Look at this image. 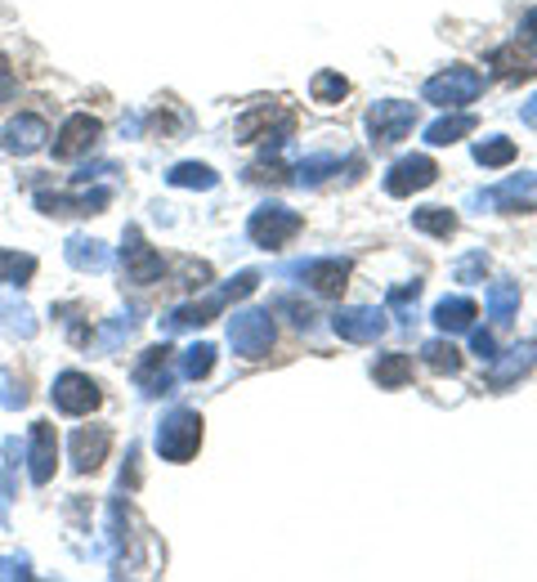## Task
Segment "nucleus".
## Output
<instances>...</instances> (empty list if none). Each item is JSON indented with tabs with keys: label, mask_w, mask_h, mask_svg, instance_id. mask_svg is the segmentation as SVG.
Returning a JSON list of instances; mask_svg holds the SVG:
<instances>
[{
	"label": "nucleus",
	"mask_w": 537,
	"mask_h": 582,
	"mask_svg": "<svg viewBox=\"0 0 537 582\" xmlns=\"http://www.w3.org/2000/svg\"><path fill=\"white\" fill-rule=\"evenodd\" d=\"M475 318H480V305L465 301V296H452V301H439L435 305V322L444 327V332H465Z\"/></svg>",
	"instance_id": "4be33fe9"
},
{
	"label": "nucleus",
	"mask_w": 537,
	"mask_h": 582,
	"mask_svg": "<svg viewBox=\"0 0 537 582\" xmlns=\"http://www.w3.org/2000/svg\"><path fill=\"white\" fill-rule=\"evenodd\" d=\"M0 314H5V327H10L14 337H23V341H31V337H36V314H31L23 301L0 296Z\"/></svg>",
	"instance_id": "c85d7f7f"
},
{
	"label": "nucleus",
	"mask_w": 537,
	"mask_h": 582,
	"mask_svg": "<svg viewBox=\"0 0 537 582\" xmlns=\"http://www.w3.org/2000/svg\"><path fill=\"white\" fill-rule=\"evenodd\" d=\"M524 122H533V126H537V99H533V103L524 107Z\"/></svg>",
	"instance_id": "a18cd8bd"
},
{
	"label": "nucleus",
	"mask_w": 537,
	"mask_h": 582,
	"mask_svg": "<svg viewBox=\"0 0 537 582\" xmlns=\"http://www.w3.org/2000/svg\"><path fill=\"white\" fill-rule=\"evenodd\" d=\"M475 162L488 166V170L511 166L515 162V143L511 139H484V143H475Z\"/></svg>",
	"instance_id": "2f4dec72"
},
{
	"label": "nucleus",
	"mask_w": 537,
	"mask_h": 582,
	"mask_svg": "<svg viewBox=\"0 0 537 582\" xmlns=\"http://www.w3.org/2000/svg\"><path fill=\"white\" fill-rule=\"evenodd\" d=\"M63 256H67V265L77 269V274H103L107 269V246L99 242V238H67V246H63Z\"/></svg>",
	"instance_id": "412c9836"
},
{
	"label": "nucleus",
	"mask_w": 537,
	"mask_h": 582,
	"mask_svg": "<svg viewBox=\"0 0 537 582\" xmlns=\"http://www.w3.org/2000/svg\"><path fill=\"white\" fill-rule=\"evenodd\" d=\"M135 322H139L135 314H117V318H113V322H107L103 332H99V341H94V345H99L103 354H107V350H117V345H122V341L135 332Z\"/></svg>",
	"instance_id": "c9c22d12"
},
{
	"label": "nucleus",
	"mask_w": 537,
	"mask_h": 582,
	"mask_svg": "<svg viewBox=\"0 0 537 582\" xmlns=\"http://www.w3.org/2000/svg\"><path fill=\"white\" fill-rule=\"evenodd\" d=\"M0 404H5V408H23L27 404V390H23V381H14V372H0Z\"/></svg>",
	"instance_id": "58836bf2"
},
{
	"label": "nucleus",
	"mask_w": 537,
	"mask_h": 582,
	"mask_svg": "<svg viewBox=\"0 0 537 582\" xmlns=\"http://www.w3.org/2000/svg\"><path fill=\"white\" fill-rule=\"evenodd\" d=\"M197 448H202V417L197 413L175 408L170 417H162V426H157V453L166 461H189V457H197Z\"/></svg>",
	"instance_id": "7ed1b4c3"
},
{
	"label": "nucleus",
	"mask_w": 537,
	"mask_h": 582,
	"mask_svg": "<svg viewBox=\"0 0 537 582\" xmlns=\"http://www.w3.org/2000/svg\"><path fill=\"white\" fill-rule=\"evenodd\" d=\"M515 309H520V287L515 282H493L488 287V318L497 327H507L515 318Z\"/></svg>",
	"instance_id": "b1692460"
},
{
	"label": "nucleus",
	"mask_w": 537,
	"mask_h": 582,
	"mask_svg": "<svg viewBox=\"0 0 537 582\" xmlns=\"http://www.w3.org/2000/svg\"><path fill=\"white\" fill-rule=\"evenodd\" d=\"M520 31H524V41H528V50H537V10H528V14H524Z\"/></svg>",
	"instance_id": "c03bdc74"
},
{
	"label": "nucleus",
	"mask_w": 537,
	"mask_h": 582,
	"mask_svg": "<svg viewBox=\"0 0 537 582\" xmlns=\"http://www.w3.org/2000/svg\"><path fill=\"white\" fill-rule=\"evenodd\" d=\"M421 358L430 363V368H435V372H461V350L452 345V341H425L421 345Z\"/></svg>",
	"instance_id": "c756f323"
},
{
	"label": "nucleus",
	"mask_w": 537,
	"mask_h": 582,
	"mask_svg": "<svg viewBox=\"0 0 537 582\" xmlns=\"http://www.w3.org/2000/svg\"><path fill=\"white\" fill-rule=\"evenodd\" d=\"M336 337L341 341H354V345H372L385 337V309H368V305H354V309H341L332 318Z\"/></svg>",
	"instance_id": "dca6fc26"
},
{
	"label": "nucleus",
	"mask_w": 537,
	"mask_h": 582,
	"mask_svg": "<svg viewBox=\"0 0 537 582\" xmlns=\"http://www.w3.org/2000/svg\"><path fill=\"white\" fill-rule=\"evenodd\" d=\"M256 282H260V274L256 269H246V274H238L233 282H225L220 291H210L206 301H193V305H179V309H170L166 318H162V332H189V327H206L210 318H220L233 301H242V296H251L256 291Z\"/></svg>",
	"instance_id": "f257e3e1"
},
{
	"label": "nucleus",
	"mask_w": 537,
	"mask_h": 582,
	"mask_svg": "<svg viewBox=\"0 0 537 582\" xmlns=\"http://www.w3.org/2000/svg\"><path fill=\"white\" fill-rule=\"evenodd\" d=\"M46 139H50L46 117H36V113H18L5 130H0V153H10V157H31L36 149H46Z\"/></svg>",
	"instance_id": "ddd939ff"
},
{
	"label": "nucleus",
	"mask_w": 537,
	"mask_h": 582,
	"mask_svg": "<svg viewBox=\"0 0 537 582\" xmlns=\"http://www.w3.org/2000/svg\"><path fill=\"white\" fill-rule=\"evenodd\" d=\"M471 345H475V354H480V358H493V354H497V337H493V332H475V337H471Z\"/></svg>",
	"instance_id": "37998d69"
},
{
	"label": "nucleus",
	"mask_w": 537,
	"mask_h": 582,
	"mask_svg": "<svg viewBox=\"0 0 537 582\" xmlns=\"http://www.w3.org/2000/svg\"><path fill=\"white\" fill-rule=\"evenodd\" d=\"M122 265H126V282H157L166 274V261L157 256V251L143 242V233L130 225L126 229V242H122Z\"/></svg>",
	"instance_id": "f8f14e48"
},
{
	"label": "nucleus",
	"mask_w": 537,
	"mask_h": 582,
	"mask_svg": "<svg viewBox=\"0 0 537 582\" xmlns=\"http://www.w3.org/2000/svg\"><path fill=\"white\" fill-rule=\"evenodd\" d=\"M99 135H103L99 117H90V113H72V117L59 126V139H54V157H59V162H72V157L90 153L94 143H99Z\"/></svg>",
	"instance_id": "2eb2a0df"
},
{
	"label": "nucleus",
	"mask_w": 537,
	"mask_h": 582,
	"mask_svg": "<svg viewBox=\"0 0 537 582\" xmlns=\"http://www.w3.org/2000/svg\"><path fill=\"white\" fill-rule=\"evenodd\" d=\"M113 202V189H81V193H36V206L46 215H99Z\"/></svg>",
	"instance_id": "f3484780"
},
{
	"label": "nucleus",
	"mask_w": 537,
	"mask_h": 582,
	"mask_svg": "<svg viewBox=\"0 0 537 582\" xmlns=\"http://www.w3.org/2000/svg\"><path fill=\"white\" fill-rule=\"evenodd\" d=\"M417 296H421V282H404V287H394V291H389V309L399 314V322H412Z\"/></svg>",
	"instance_id": "e433bc0d"
},
{
	"label": "nucleus",
	"mask_w": 537,
	"mask_h": 582,
	"mask_svg": "<svg viewBox=\"0 0 537 582\" xmlns=\"http://www.w3.org/2000/svg\"><path fill=\"white\" fill-rule=\"evenodd\" d=\"M480 206H497V211H507V215H520V211H537V175H511V179H501V185H493L488 193L471 198Z\"/></svg>",
	"instance_id": "9d476101"
},
{
	"label": "nucleus",
	"mask_w": 537,
	"mask_h": 582,
	"mask_svg": "<svg viewBox=\"0 0 537 582\" xmlns=\"http://www.w3.org/2000/svg\"><path fill=\"white\" fill-rule=\"evenodd\" d=\"M417 126V103H404V99H385L368 113V135L376 143H399L408 139Z\"/></svg>",
	"instance_id": "423d86ee"
},
{
	"label": "nucleus",
	"mask_w": 537,
	"mask_h": 582,
	"mask_svg": "<svg viewBox=\"0 0 537 582\" xmlns=\"http://www.w3.org/2000/svg\"><path fill=\"white\" fill-rule=\"evenodd\" d=\"M135 385L143 394H170L175 377H170V350L166 345H153L149 354L135 363Z\"/></svg>",
	"instance_id": "aec40b11"
},
{
	"label": "nucleus",
	"mask_w": 537,
	"mask_h": 582,
	"mask_svg": "<svg viewBox=\"0 0 537 582\" xmlns=\"http://www.w3.org/2000/svg\"><path fill=\"white\" fill-rule=\"evenodd\" d=\"M14 90H18V77H14L10 59L0 54V103H10V99H14Z\"/></svg>",
	"instance_id": "a19ab883"
},
{
	"label": "nucleus",
	"mask_w": 537,
	"mask_h": 582,
	"mask_svg": "<svg viewBox=\"0 0 537 582\" xmlns=\"http://www.w3.org/2000/svg\"><path fill=\"white\" fill-rule=\"evenodd\" d=\"M484 90V77L475 67H448L439 72V77H430L425 81V103H439V107H465V103H475Z\"/></svg>",
	"instance_id": "39448f33"
},
{
	"label": "nucleus",
	"mask_w": 537,
	"mask_h": 582,
	"mask_svg": "<svg viewBox=\"0 0 537 582\" xmlns=\"http://www.w3.org/2000/svg\"><path fill=\"white\" fill-rule=\"evenodd\" d=\"M210 368H215V345H206V341L202 345H189L184 358H179V372H184L189 381H202Z\"/></svg>",
	"instance_id": "473e14b6"
},
{
	"label": "nucleus",
	"mask_w": 537,
	"mask_h": 582,
	"mask_svg": "<svg viewBox=\"0 0 537 582\" xmlns=\"http://www.w3.org/2000/svg\"><path fill=\"white\" fill-rule=\"evenodd\" d=\"M332 170H341V162L332 157V153H318V157H305L301 166H296V185H322Z\"/></svg>",
	"instance_id": "f704fd0d"
},
{
	"label": "nucleus",
	"mask_w": 537,
	"mask_h": 582,
	"mask_svg": "<svg viewBox=\"0 0 537 582\" xmlns=\"http://www.w3.org/2000/svg\"><path fill=\"white\" fill-rule=\"evenodd\" d=\"M229 345L242 358H265L273 350V318H269V309H238L229 318Z\"/></svg>",
	"instance_id": "20e7f679"
},
{
	"label": "nucleus",
	"mask_w": 537,
	"mask_h": 582,
	"mask_svg": "<svg viewBox=\"0 0 537 582\" xmlns=\"http://www.w3.org/2000/svg\"><path fill=\"white\" fill-rule=\"evenodd\" d=\"M286 274H305V282L318 291V296H341L349 287V261L328 256V261H309V265H292Z\"/></svg>",
	"instance_id": "a211bd4d"
},
{
	"label": "nucleus",
	"mask_w": 537,
	"mask_h": 582,
	"mask_svg": "<svg viewBox=\"0 0 537 582\" xmlns=\"http://www.w3.org/2000/svg\"><path fill=\"white\" fill-rule=\"evenodd\" d=\"M166 179L175 189H215L220 185V175H215L210 166H202V162H179V166H170Z\"/></svg>",
	"instance_id": "a878e982"
},
{
	"label": "nucleus",
	"mask_w": 537,
	"mask_h": 582,
	"mask_svg": "<svg viewBox=\"0 0 537 582\" xmlns=\"http://www.w3.org/2000/svg\"><path fill=\"white\" fill-rule=\"evenodd\" d=\"M537 363V345L533 341H524V345H515V350H507V358L501 354H493L488 358V385L493 390H507V385H515L528 368Z\"/></svg>",
	"instance_id": "6ab92c4d"
},
{
	"label": "nucleus",
	"mask_w": 537,
	"mask_h": 582,
	"mask_svg": "<svg viewBox=\"0 0 537 582\" xmlns=\"http://www.w3.org/2000/svg\"><path fill=\"white\" fill-rule=\"evenodd\" d=\"M493 67H497V77H501V81H528V77H533V59L520 54V46H501V50H493Z\"/></svg>",
	"instance_id": "393cba45"
},
{
	"label": "nucleus",
	"mask_w": 537,
	"mask_h": 582,
	"mask_svg": "<svg viewBox=\"0 0 537 582\" xmlns=\"http://www.w3.org/2000/svg\"><path fill=\"white\" fill-rule=\"evenodd\" d=\"M484 269H488V256H471V261L457 265V278H461V282H475Z\"/></svg>",
	"instance_id": "79ce46f5"
},
{
	"label": "nucleus",
	"mask_w": 537,
	"mask_h": 582,
	"mask_svg": "<svg viewBox=\"0 0 537 582\" xmlns=\"http://www.w3.org/2000/svg\"><path fill=\"white\" fill-rule=\"evenodd\" d=\"M475 130V117L471 113H448L439 117L435 126H425V143H435V149H448V143H457L461 135Z\"/></svg>",
	"instance_id": "5701e85b"
},
{
	"label": "nucleus",
	"mask_w": 537,
	"mask_h": 582,
	"mask_svg": "<svg viewBox=\"0 0 537 582\" xmlns=\"http://www.w3.org/2000/svg\"><path fill=\"white\" fill-rule=\"evenodd\" d=\"M412 225H417L421 233H435V238H452V233H457V215H452L448 206H421V211L412 215Z\"/></svg>",
	"instance_id": "bb28decb"
},
{
	"label": "nucleus",
	"mask_w": 537,
	"mask_h": 582,
	"mask_svg": "<svg viewBox=\"0 0 537 582\" xmlns=\"http://www.w3.org/2000/svg\"><path fill=\"white\" fill-rule=\"evenodd\" d=\"M238 139L242 143H256V139H269L273 149H282L286 139L296 135V113L286 103H256V107H246V113L238 117Z\"/></svg>",
	"instance_id": "f03ea898"
},
{
	"label": "nucleus",
	"mask_w": 537,
	"mask_h": 582,
	"mask_svg": "<svg viewBox=\"0 0 537 582\" xmlns=\"http://www.w3.org/2000/svg\"><path fill=\"white\" fill-rule=\"evenodd\" d=\"M309 90H314V103H341L349 94V81L341 77V72H318Z\"/></svg>",
	"instance_id": "72a5a7b5"
},
{
	"label": "nucleus",
	"mask_w": 537,
	"mask_h": 582,
	"mask_svg": "<svg viewBox=\"0 0 537 582\" xmlns=\"http://www.w3.org/2000/svg\"><path fill=\"white\" fill-rule=\"evenodd\" d=\"M31 274H36V256H27V251H0V282L23 287L31 282Z\"/></svg>",
	"instance_id": "cd10ccee"
},
{
	"label": "nucleus",
	"mask_w": 537,
	"mask_h": 582,
	"mask_svg": "<svg viewBox=\"0 0 537 582\" xmlns=\"http://www.w3.org/2000/svg\"><path fill=\"white\" fill-rule=\"evenodd\" d=\"M301 215L296 211H286V206H260L256 215H251V225H246V233H251V242L256 246H282V242H292L296 233H301Z\"/></svg>",
	"instance_id": "6e6552de"
},
{
	"label": "nucleus",
	"mask_w": 537,
	"mask_h": 582,
	"mask_svg": "<svg viewBox=\"0 0 537 582\" xmlns=\"http://www.w3.org/2000/svg\"><path fill=\"white\" fill-rule=\"evenodd\" d=\"M376 381H381L385 390L408 385V381H412V358H408V354H385V358L376 363Z\"/></svg>",
	"instance_id": "7c9ffc66"
},
{
	"label": "nucleus",
	"mask_w": 537,
	"mask_h": 582,
	"mask_svg": "<svg viewBox=\"0 0 537 582\" xmlns=\"http://www.w3.org/2000/svg\"><path fill=\"white\" fill-rule=\"evenodd\" d=\"M54 461H59V434L50 421H31V434H27V476L31 484L41 489L54 480Z\"/></svg>",
	"instance_id": "9b49d317"
},
{
	"label": "nucleus",
	"mask_w": 537,
	"mask_h": 582,
	"mask_svg": "<svg viewBox=\"0 0 537 582\" xmlns=\"http://www.w3.org/2000/svg\"><path fill=\"white\" fill-rule=\"evenodd\" d=\"M246 179H256V185H282V179H286V162H282V157H278V149H273V157L265 153V162L251 166V170H246Z\"/></svg>",
	"instance_id": "4c0bfd02"
},
{
	"label": "nucleus",
	"mask_w": 537,
	"mask_h": 582,
	"mask_svg": "<svg viewBox=\"0 0 537 582\" xmlns=\"http://www.w3.org/2000/svg\"><path fill=\"white\" fill-rule=\"evenodd\" d=\"M10 578H31V560L0 552V582H10Z\"/></svg>",
	"instance_id": "ea45409f"
},
{
	"label": "nucleus",
	"mask_w": 537,
	"mask_h": 582,
	"mask_svg": "<svg viewBox=\"0 0 537 582\" xmlns=\"http://www.w3.org/2000/svg\"><path fill=\"white\" fill-rule=\"evenodd\" d=\"M50 394H54V408L67 413V417H86V413H94V408H99V398H103L99 381H90L86 372H59Z\"/></svg>",
	"instance_id": "0eeeda50"
},
{
	"label": "nucleus",
	"mask_w": 537,
	"mask_h": 582,
	"mask_svg": "<svg viewBox=\"0 0 537 582\" xmlns=\"http://www.w3.org/2000/svg\"><path fill=\"white\" fill-rule=\"evenodd\" d=\"M439 179V166L430 162V157H421V153H412V157H399L389 166V175H385V193L389 198H412V193H421V189H430Z\"/></svg>",
	"instance_id": "1a4fd4ad"
},
{
	"label": "nucleus",
	"mask_w": 537,
	"mask_h": 582,
	"mask_svg": "<svg viewBox=\"0 0 537 582\" xmlns=\"http://www.w3.org/2000/svg\"><path fill=\"white\" fill-rule=\"evenodd\" d=\"M67 448H72V466H77L81 476H90V470H99L107 461L113 430H107V426H77V430H72V440H67Z\"/></svg>",
	"instance_id": "4468645a"
}]
</instances>
